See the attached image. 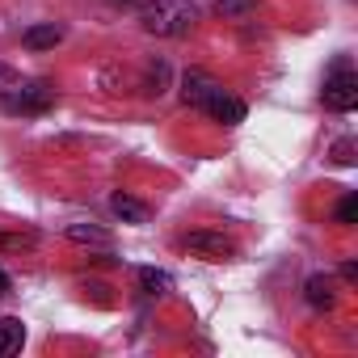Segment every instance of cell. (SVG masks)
<instances>
[{"label": "cell", "mask_w": 358, "mask_h": 358, "mask_svg": "<svg viewBox=\"0 0 358 358\" xmlns=\"http://www.w3.org/2000/svg\"><path fill=\"white\" fill-rule=\"evenodd\" d=\"M199 22V9L190 0H148L139 9V26L156 38H186Z\"/></svg>", "instance_id": "cell-1"}, {"label": "cell", "mask_w": 358, "mask_h": 358, "mask_svg": "<svg viewBox=\"0 0 358 358\" xmlns=\"http://www.w3.org/2000/svg\"><path fill=\"white\" fill-rule=\"evenodd\" d=\"M324 106L333 114H350L358 106V76H354L350 59H337L333 72L324 76Z\"/></svg>", "instance_id": "cell-2"}, {"label": "cell", "mask_w": 358, "mask_h": 358, "mask_svg": "<svg viewBox=\"0 0 358 358\" xmlns=\"http://www.w3.org/2000/svg\"><path fill=\"white\" fill-rule=\"evenodd\" d=\"M182 249L199 262H232L236 257V241L224 236V232H211V228H199V232L182 236Z\"/></svg>", "instance_id": "cell-3"}, {"label": "cell", "mask_w": 358, "mask_h": 358, "mask_svg": "<svg viewBox=\"0 0 358 358\" xmlns=\"http://www.w3.org/2000/svg\"><path fill=\"white\" fill-rule=\"evenodd\" d=\"M51 101H55V89L47 85V80H22L9 97H0V106H5L9 114H43V110H51Z\"/></svg>", "instance_id": "cell-4"}, {"label": "cell", "mask_w": 358, "mask_h": 358, "mask_svg": "<svg viewBox=\"0 0 358 358\" xmlns=\"http://www.w3.org/2000/svg\"><path fill=\"white\" fill-rule=\"evenodd\" d=\"M203 114H207V118H215V122H224V127H241V122H245V114H249V106H245L241 97H232V93L220 85V89L207 97Z\"/></svg>", "instance_id": "cell-5"}, {"label": "cell", "mask_w": 358, "mask_h": 358, "mask_svg": "<svg viewBox=\"0 0 358 358\" xmlns=\"http://www.w3.org/2000/svg\"><path fill=\"white\" fill-rule=\"evenodd\" d=\"M215 89H220V80H215V76H207V72H199V68L182 76V97H186L194 110H203V106H207V97H211Z\"/></svg>", "instance_id": "cell-6"}, {"label": "cell", "mask_w": 358, "mask_h": 358, "mask_svg": "<svg viewBox=\"0 0 358 358\" xmlns=\"http://www.w3.org/2000/svg\"><path fill=\"white\" fill-rule=\"evenodd\" d=\"M303 299L316 308V312H329L333 303H337V291H333V278L329 274H312L308 282H303Z\"/></svg>", "instance_id": "cell-7"}, {"label": "cell", "mask_w": 358, "mask_h": 358, "mask_svg": "<svg viewBox=\"0 0 358 358\" xmlns=\"http://www.w3.org/2000/svg\"><path fill=\"white\" fill-rule=\"evenodd\" d=\"M22 43H26V51H51V47H59L64 43V26H30L26 34H22Z\"/></svg>", "instance_id": "cell-8"}, {"label": "cell", "mask_w": 358, "mask_h": 358, "mask_svg": "<svg viewBox=\"0 0 358 358\" xmlns=\"http://www.w3.org/2000/svg\"><path fill=\"white\" fill-rule=\"evenodd\" d=\"M135 278H139V291H143V295H152V299L173 291V274H169V270H156V266H139V274H135Z\"/></svg>", "instance_id": "cell-9"}, {"label": "cell", "mask_w": 358, "mask_h": 358, "mask_svg": "<svg viewBox=\"0 0 358 358\" xmlns=\"http://www.w3.org/2000/svg\"><path fill=\"white\" fill-rule=\"evenodd\" d=\"M22 341H26V324H22L17 316H0V358L17 354Z\"/></svg>", "instance_id": "cell-10"}, {"label": "cell", "mask_w": 358, "mask_h": 358, "mask_svg": "<svg viewBox=\"0 0 358 358\" xmlns=\"http://www.w3.org/2000/svg\"><path fill=\"white\" fill-rule=\"evenodd\" d=\"M64 232H68V241H76V245H97V249H110V245H114V236H110L106 228H97V224H68Z\"/></svg>", "instance_id": "cell-11"}, {"label": "cell", "mask_w": 358, "mask_h": 358, "mask_svg": "<svg viewBox=\"0 0 358 358\" xmlns=\"http://www.w3.org/2000/svg\"><path fill=\"white\" fill-rule=\"evenodd\" d=\"M110 211H114L122 224H148V207H143L139 199H131V194H114V199H110Z\"/></svg>", "instance_id": "cell-12"}, {"label": "cell", "mask_w": 358, "mask_h": 358, "mask_svg": "<svg viewBox=\"0 0 358 358\" xmlns=\"http://www.w3.org/2000/svg\"><path fill=\"white\" fill-rule=\"evenodd\" d=\"M354 220H358V194H345V199L337 203V224H345V228H350Z\"/></svg>", "instance_id": "cell-13"}, {"label": "cell", "mask_w": 358, "mask_h": 358, "mask_svg": "<svg viewBox=\"0 0 358 358\" xmlns=\"http://www.w3.org/2000/svg\"><path fill=\"white\" fill-rule=\"evenodd\" d=\"M17 85H22V72H17V68H9V64H0V97H9Z\"/></svg>", "instance_id": "cell-14"}, {"label": "cell", "mask_w": 358, "mask_h": 358, "mask_svg": "<svg viewBox=\"0 0 358 358\" xmlns=\"http://www.w3.org/2000/svg\"><path fill=\"white\" fill-rule=\"evenodd\" d=\"M249 9H253V0H220L215 5L220 17H236V13H249Z\"/></svg>", "instance_id": "cell-15"}, {"label": "cell", "mask_w": 358, "mask_h": 358, "mask_svg": "<svg viewBox=\"0 0 358 358\" xmlns=\"http://www.w3.org/2000/svg\"><path fill=\"white\" fill-rule=\"evenodd\" d=\"M333 160H337L341 169H350V164H354V139H337V143H333Z\"/></svg>", "instance_id": "cell-16"}, {"label": "cell", "mask_w": 358, "mask_h": 358, "mask_svg": "<svg viewBox=\"0 0 358 358\" xmlns=\"http://www.w3.org/2000/svg\"><path fill=\"white\" fill-rule=\"evenodd\" d=\"M5 291H13V278H9V270H5V266H0V295H5Z\"/></svg>", "instance_id": "cell-17"}, {"label": "cell", "mask_w": 358, "mask_h": 358, "mask_svg": "<svg viewBox=\"0 0 358 358\" xmlns=\"http://www.w3.org/2000/svg\"><path fill=\"white\" fill-rule=\"evenodd\" d=\"M114 5H135V0H114Z\"/></svg>", "instance_id": "cell-18"}]
</instances>
